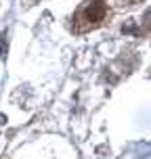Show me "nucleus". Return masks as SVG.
<instances>
[{"instance_id":"nucleus-2","label":"nucleus","mask_w":151,"mask_h":159,"mask_svg":"<svg viewBox=\"0 0 151 159\" xmlns=\"http://www.w3.org/2000/svg\"><path fill=\"white\" fill-rule=\"evenodd\" d=\"M143 30L145 32H151V11H147L143 17Z\"/></svg>"},{"instance_id":"nucleus-1","label":"nucleus","mask_w":151,"mask_h":159,"mask_svg":"<svg viewBox=\"0 0 151 159\" xmlns=\"http://www.w3.org/2000/svg\"><path fill=\"white\" fill-rule=\"evenodd\" d=\"M105 17H107V4L103 0H88L78 8V13L73 17V27L76 32L95 30L105 21Z\"/></svg>"}]
</instances>
